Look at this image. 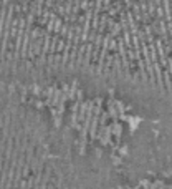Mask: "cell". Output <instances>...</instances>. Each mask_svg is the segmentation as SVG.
I'll list each match as a JSON object with an SVG mask.
<instances>
[{"mask_svg": "<svg viewBox=\"0 0 172 189\" xmlns=\"http://www.w3.org/2000/svg\"><path fill=\"white\" fill-rule=\"evenodd\" d=\"M100 161H90L33 108L0 104V189H103Z\"/></svg>", "mask_w": 172, "mask_h": 189, "instance_id": "obj_1", "label": "cell"}]
</instances>
